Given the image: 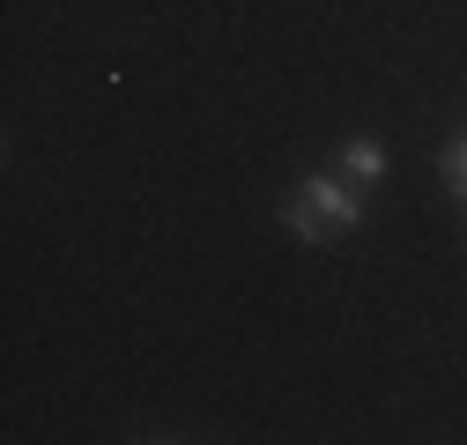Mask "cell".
Listing matches in <instances>:
<instances>
[{
  "instance_id": "obj_1",
  "label": "cell",
  "mask_w": 467,
  "mask_h": 445,
  "mask_svg": "<svg viewBox=\"0 0 467 445\" xmlns=\"http://www.w3.org/2000/svg\"><path fill=\"white\" fill-rule=\"evenodd\" d=\"M282 222H289V238H305V245L341 238V231H357V222H364V193H357V179L319 171V179H305L297 193H289Z\"/></svg>"
},
{
  "instance_id": "obj_2",
  "label": "cell",
  "mask_w": 467,
  "mask_h": 445,
  "mask_svg": "<svg viewBox=\"0 0 467 445\" xmlns=\"http://www.w3.org/2000/svg\"><path fill=\"white\" fill-rule=\"evenodd\" d=\"M341 171L357 179V186H379V179H386V149H379L371 134H364V141H348V149H341Z\"/></svg>"
},
{
  "instance_id": "obj_3",
  "label": "cell",
  "mask_w": 467,
  "mask_h": 445,
  "mask_svg": "<svg viewBox=\"0 0 467 445\" xmlns=\"http://www.w3.org/2000/svg\"><path fill=\"white\" fill-rule=\"evenodd\" d=\"M445 186L467 201V134H452V141H445Z\"/></svg>"
}]
</instances>
